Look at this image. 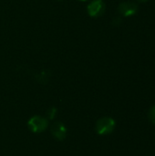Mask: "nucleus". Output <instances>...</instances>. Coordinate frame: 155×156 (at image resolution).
<instances>
[{
    "instance_id": "obj_1",
    "label": "nucleus",
    "mask_w": 155,
    "mask_h": 156,
    "mask_svg": "<svg viewBox=\"0 0 155 156\" xmlns=\"http://www.w3.org/2000/svg\"><path fill=\"white\" fill-rule=\"evenodd\" d=\"M115 126L116 122L114 119L111 117H102L97 121L95 130L100 135H108L114 131Z\"/></svg>"
},
{
    "instance_id": "obj_2",
    "label": "nucleus",
    "mask_w": 155,
    "mask_h": 156,
    "mask_svg": "<svg viewBox=\"0 0 155 156\" xmlns=\"http://www.w3.org/2000/svg\"><path fill=\"white\" fill-rule=\"evenodd\" d=\"M29 130L34 133H40L47 130L48 127V120L45 117L35 115L31 117L27 122Z\"/></svg>"
},
{
    "instance_id": "obj_3",
    "label": "nucleus",
    "mask_w": 155,
    "mask_h": 156,
    "mask_svg": "<svg viewBox=\"0 0 155 156\" xmlns=\"http://www.w3.org/2000/svg\"><path fill=\"white\" fill-rule=\"evenodd\" d=\"M50 132L52 136L58 141H64L67 137V133H68L66 126L61 122H53Z\"/></svg>"
},
{
    "instance_id": "obj_4",
    "label": "nucleus",
    "mask_w": 155,
    "mask_h": 156,
    "mask_svg": "<svg viewBox=\"0 0 155 156\" xmlns=\"http://www.w3.org/2000/svg\"><path fill=\"white\" fill-rule=\"evenodd\" d=\"M105 4L102 0H94L88 5V13L92 17H98L104 13Z\"/></svg>"
},
{
    "instance_id": "obj_5",
    "label": "nucleus",
    "mask_w": 155,
    "mask_h": 156,
    "mask_svg": "<svg viewBox=\"0 0 155 156\" xmlns=\"http://www.w3.org/2000/svg\"><path fill=\"white\" fill-rule=\"evenodd\" d=\"M119 12L124 16H132L138 12V5L132 2H124L119 5Z\"/></svg>"
},
{
    "instance_id": "obj_6",
    "label": "nucleus",
    "mask_w": 155,
    "mask_h": 156,
    "mask_svg": "<svg viewBox=\"0 0 155 156\" xmlns=\"http://www.w3.org/2000/svg\"><path fill=\"white\" fill-rule=\"evenodd\" d=\"M56 115H57V109L54 108V107L50 108V109L47 112V119H48V121L54 120L55 117H56Z\"/></svg>"
},
{
    "instance_id": "obj_7",
    "label": "nucleus",
    "mask_w": 155,
    "mask_h": 156,
    "mask_svg": "<svg viewBox=\"0 0 155 156\" xmlns=\"http://www.w3.org/2000/svg\"><path fill=\"white\" fill-rule=\"evenodd\" d=\"M149 119L155 125V105H153L149 111Z\"/></svg>"
},
{
    "instance_id": "obj_8",
    "label": "nucleus",
    "mask_w": 155,
    "mask_h": 156,
    "mask_svg": "<svg viewBox=\"0 0 155 156\" xmlns=\"http://www.w3.org/2000/svg\"><path fill=\"white\" fill-rule=\"evenodd\" d=\"M139 2H147L148 0H138Z\"/></svg>"
},
{
    "instance_id": "obj_9",
    "label": "nucleus",
    "mask_w": 155,
    "mask_h": 156,
    "mask_svg": "<svg viewBox=\"0 0 155 156\" xmlns=\"http://www.w3.org/2000/svg\"><path fill=\"white\" fill-rule=\"evenodd\" d=\"M79 1H87V0H79Z\"/></svg>"
}]
</instances>
